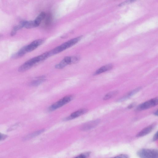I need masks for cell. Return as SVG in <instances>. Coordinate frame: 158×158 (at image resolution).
Listing matches in <instances>:
<instances>
[{
    "label": "cell",
    "instance_id": "d6986e66",
    "mask_svg": "<svg viewBox=\"0 0 158 158\" xmlns=\"http://www.w3.org/2000/svg\"><path fill=\"white\" fill-rule=\"evenodd\" d=\"M133 2H134L133 1H126L125 2H123L122 3H121L119 5V6H122V5H125L126 4H128V3H132Z\"/></svg>",
    "mask_w": 158,
    "mask_h": 158
},
{
    "label": "cell",
    "instance_id": "8992f818",
    "mask_svg": "<svg viewBox=\"0 0 158 158\" xmlns=\"http://www.w3.org/2000/svg\"><path fill=\"white\" fill-rule=\"evenodd\" d=\"M158 104L157 98H154L146 102L142 103L138 107L137 110L138 111L145 110L155 106Z\"/></svg>",
    "mask_w": 158,
    "mask_h": 158
},
{
    "label": "cell",
    "instance_id": "277c9868",
    "mask_svg": "<svg viewBox=\"0 0 158 158\" xmlns=\"http://www.w3.org/2000/svg\"><path fill=\"white\" fill-rule=\"evenodd\" d=\"M73 99V96L71 95L65 96L50 106L49 107V110L50 111H52L57 109L70 102Z\"/></svg>",
    "mask_w": 158,
    "mask_h": 158
},
{
    "label": "cell",
    "instance_id": "ba28073f",
    "mask_svg": "<svg viewBox=\"0 0 158 158\" xmlns=\"http://www.w3.org/2000/svg\"><path fill=\"white\" fill-rule=\"evenodd\" d=\"M87 112V110L86 109H81L80 110H77L73 113H72L69 116L65 118L64 120V121H68L72 120L80 116L81 115H83L84 114L86 113Z\"/></svg>",
    "mask_w": 158,
    "mask_h": 158
},
{
    "label": "cell",
    "instance_id": "7a4b0ae2",
    "mask_svg": "<svg viewBox=\"0 0 158 158\" xmlns=\"http://www.w3.org/2000/svg\"><path fill=\"white\" fill-rule=\"evenodd\" d=\"M82 36H80L78 37L73 39L69 41L66 42V43L60 45V46L56 47L50 52H49L50 56L57 54L63 51L66 49L69 48L76 44L81 39Z\"/></svg>",
    "mask_w": 158,
    "mask_h": 158
},
{
    "label": "cell",
    "instance_id": "ffe728a7",
    "mask_svg": "<svg viewBox=\"0 0 158 158\" xmlns=\"http://www.w3.org/2000/svg\"><path fill=\"white\" fill-rule=\"evenodd\" d=\"M17 32V31L13 29L11 32V33H10V35H11L12 36H15Z\"/></svg>",
    "mask_w": 158,
    "mask_h": 158
},
{
    "label": "cell",
    "instance_id": "7c38bea8",
    "mask_svg": "<svg viewBox=\"0 0 158 158\" xmlns=\"http://www.w3.org/2000/svg\"><path fill=\"white\" fill-rule=\"evenodd\" d=\"M112 67H113V66L112 64H108L102 67H101L97 71H96L94 73V75H99L101 73L104 72L109 71V70L112 69Z\"/></svg>",
    "mask_w": 158,
    "mask_h": 158
},
{
    "label": "cell",
    "instance_id": "30bf717a",
    "mask_svg": "<svg viewBox=\"0 0 158 158\" xmlns=\"http://www.w3.org/2000/svg\"><path fill=\"white\" fill-rule=\"evenodd\" d=\"M154 128V125H151L146 127L140 131L137 135L138 137L144 136L151 132Z\"/></svg>",
    "mask_w": 158,
    "mask_h": 158
},
{
    "label": "cell",
    "instance_id": "7402d4cb",
    "mask_svg": "<svg viewBox=\"0 0 158 158\" xmlns=\"http://www.w3.org/2000/svg\"><path fill=\"white\" fill-rule=\"evenodd\" d=\"M121 158L120 157V156L119 155L117 156H116V157H114L113 158Z\"/></svg>",
    "mask_w": 158,
    "mask_h": 158
},
{
    "label": "cell",
    "instance_id": "4fadbf2b",
    "mask_svg": "<svg viewBox=\"0 0 158 158\" xmlns=\"http://www.w3.org/2000/svg\"><path fill=\"white\" fill-rule=\"evenodd\" d=\"M46 15V14L44 12H42L38 15L34 20L37 25L38 26L40 25L42 21L45 19Z\"/></svg>",
    "mask_w": 158,
    "mask_h": 158
},
{
    "label": "cell",
    "instance_id": "3957f363",
    "mask_svg": "<svg viewBox=\"0 0 158 158\" xmlns=\"http://www.w3.org/2000/svg\"><path fill=\"white\" fill-rule=\"evenodd\" d=\"M137 154L140 158H158V150L156 149H141L138 151Z\"/></svg>",
    "mask_w": 158,
    "mask_h": 158
},
{
    "label": "cell",
    "instance_id": "5b68a950",
    "mask_svg": "<svg viewBox=\"0 0 158 158\" xmlns=\"http://www.w3.org/2000/svg\"><path fill=\"white\" fill-rule=\"evenodd\" d=\"M79 61L78 58L76 57H66L59 63L56 65V69H62L68 65L75 64Z\"/></svg>",
    "mask_w": 158,
    "mask_h": 158
},
{
    "label": "cell",
    "instance_id": "9c48e42d",
    "mask_svg": "<svg viewBox=\"0 0 158 158\" xmlns=\"http://www.w3.org/2000/svg\"><path fill=\"white\" fill-rule=\"evenodd\" d=\"M99 122L100 120H97L86 123L81 127V130L84 131L89 130L96 127Z\"/></svg>",
    "mask_w": 158,
    "mask_h": 158
},
{
    "label": "cell",
    "instance_id": "e0dca14e",
    "mask_svg": "<svg viewBox=\"0 0 158 158\" xmlns=\"http://www.w3.org/2000/svg\"><path fill=\"white\" fill-rule=\"evenodd\" d=\"M90 154V152H86L81 154L74 158H88L89 157Z\"/></svg>",
    "mask_w": 158,
    "mask_h": 158
},
{
    "label": "cell",
    "instance_id": "6da1fadb",
    "mask_svg": "<svg viewBox=\"0 0 158 158\" xmlns=\"http://www.w3.org/2000/svg\"><path fill=\"white\" fill-rule=\"evenodd\" d=\"M49 56V52H47L37 57L33 58L26 61L19 68L18 71L23 72L27 71L40 61L45 60Z\"/></svg>",
    "mask_w": 158,
    "mask_h": 158
},
{
    "label": "cell",
    "instance_id": "44dd1931",
    "mask_svg": "<svg viewBox=\"0 0 158 158\" xmlns=\"http://www.w3.org/2000/svg\"><path fill=\"white\" fill-rule=\"evenodd\" d=\"M158 139V133L157 132L156 133L153 137V140L154 141H155L157 140Z\"/></svg>",
    "mask_w": 158,
    "mask_h": 158
},
{
    "label": "cell",
    "instance_id": "52a82bcc",
    "mask_svg": "<svg viewBox=\"0 0 158 158\" xmlns=\"http://www.w3.org/2000/svg\"><path fill=\"white\" fill-rule=\"evenodd\" d=\"M44 41V39L37 40L33 41L30 44L26 46V52H27L33 51L42 44Z\"/></svg>",
    "mask_w": 158,
    "mask_h": 158
},
{
    "label": "cell",
    "instance_id": "5bb4252c",
    "mask_svg": "<svg viewBox=\"0 0 158 158\" xmlns=\"http://www.w3.org/2000/svg\"><path fill=\"white\" fill-rule=\"evenodd\" d=\"M45 81L44 77H41L37 80L33 81L30 83V85L33 86H37L43 83Z\"/></svg>",
    "mask_w": 158,
    "mask_h": 158
},
{
    "label": "cell",
    "instance_id": "ac0fdd59",
    "mask_svg": "<svg viewBox=\"0 0 158 158\" xmlns=\"http://www.w3.org/2000/svg\"><path fill=\"white\" fill-rule=\"evenodd\" d=\"M7 138V135L2 134V133H0V141L5 139Z\"/></svg>",
    "mask_w": 158,
    "mask_h": 158
},
{
    "label": "cell",
    "instance_id": "8fae6325",
    "mask_svg": "<svg viewBox=\"0 0 158 158\" xmlns=\"http://www.w3.org/2000/svg\"><path fill=\"white\" fill-rule=\"evenodd\" d=\"M45 131V130L44 129H42L30 133V134L28 135L27 136L23 138V140L25 141V140H30L31 139L36 137L39 136V135L44 132Z\"/></svg>",
    "mask_w": 158,
    "mask_h": 158
},
{
    "label": "cell",
    "instance_id": "9a60e30c",
    "mask_svg": "<svg viewBox=\"0 0 158 158\" xmlns=\"http://www.w3.org/2000/svg\"><path fill=\"white\" fill-rule=\"evenodd\" d=\"M38 26L34 20L29 21V22L25 21L24 25V27L28 29L35 28Z\"/></svg>",
    "mask_w": 158,
    "mask_h": 158
},
{
    "label": "cell",
    "instance_id": "2e32d148",
    "mask_svg": "<svg viewBox=\"0 0 158 158\" xmlns=\"http://www.w3.org/2000/svg\"><path fill=\"white\" fill-rule=\"evenodd\" d=\"M118 92L117 91H114L110 92L109 93H108L103 98V99L106 100L110 99V98L113 97L117 95Z\"/></svg>",
    "mask_w": 158,
    "mask_h": 158
},
{
    "label": "cell",
    "instance_id": "603a6c76",
    "mask_svg": "<svg viewBox=\"0 0 158 158\" xmlns=\"http://www.w3.org/2000/svg\"><path fill=\"white\" fill-rule=\"evenodd\" d=\"M157 113H158L157 110V111H156V112H155V114H155V115H157Z\"/></svg>",
    "mask_w": 158,
    "mask_h": 158
}]
</instances>
